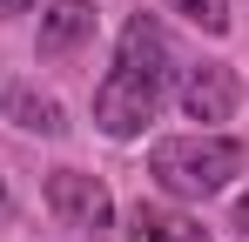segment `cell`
<instances>
[{"instance_id": "5b68a950", "label": "cell", "mask_w": 249, "mask_h": 242, "mask_svg": "<svg viewBox=\"0 0 249 242\" xmlns=\"http://www.w3.org/2000/svg\"><path fill=\"white\" fill-rule=\"evenodd\" d=\"M243 108V74L229 68V61H202V68H189L182 74V115L189 121H229Z\"/></svg>"}, {"instance_id": "3957f363", "label": "cell", "mask_w": 249, "mask_h": 242, "mask_svg": "<svg viewBox=\"0 0 249 242\" xmlns=\"http://www.w3.org/2000/svg\"><path fill=\"white\" fill-rule=\"evenodd\" d=\"M47 208H54L68 229H81V236H101V229L115 222L108 182H101V175H81V168H54V175H47Z\"/></svg>"}, {"instance_id": "52a82bcc", "label": "cell", "mask_w": 249, "mask_h": 242, "mask_svg": "<svg viewBox=\"0 0 249 242\" xmlns=\"http://www.w3.org/2000/svg\"><path fill=\"white\" fill-rule=\"evenodd\" d=\"M128 242H209V229L196 215L168 208V202H135L128 208Z\"/></svg>"}, {"instance_id": "277c9868", "label": "cell", "mask_w": 249, "mask_h": 242, "mask_svg": "<svg viewBox=\"0 0 249 242\" xmlns=\"http://www.w3.org/2000/svg\"><path fill=\"white\" fill-rule=\"evenodd\" d=\"M155 108H162V94H148L142 81L115 74V68H108V81L94 87V128L115 135V141H135V135L155 121Z\"/></svg>"}, {"instance_id": "6da1fadb", "label": "cell", "mask_w": 249, "mask_h": 242, "mask_svg": "<svg viewBox=\"0 0 249 242\" xmlns=\"http://www.w3.org/2000/svg\"><path fill=\"white\" fill-rule=\"evenodd\" d=\"M243 161H249V148L236 135H168L148 148V175L182 202H209L243 175Z\"/></svg>"}, {"instance_id": "30bf717a", "label": "cell", "mask_w": 249, "mask_h": 242, "mask_svg": "<svg viewBox=\"0 0 249 242\" xmlns=\"http://www.w3.org/2000/svg\"><path fill=\"white\" fill-rule=\"evenodd\" d=\"M236 229L249 236V195H236Z\"/></svg>"}, {"instance_id": "9c48e42d", "label": "cell", "mask_w": 249, "mask_h": 242, "mask_svg": "<svg viewBox=\"0 0 249 242\" xmlns=\"http://www.w3.org/2000/svg\"><path fill=\"white\" fill-rule=\"evenodd\" d=\"M168 14H182L189 27H202V34H229V0H162Z\"/></svg>"}, {"instance_id": "8992f818", "label": "cell", "mask_w": 249, "mask_h": 242, "mask_svg": "<svg viewBox=\"0 0 249 242\" xmlns=\"http://www.w3.org/2000/svg\"><path fill=\"white\" fill-rule=\"evenodd\" d=\"M0 115L14 121V128H27V135H61L68 128L61 101L41 94V87H27V81H0Z\"/></svg>"}, {"instance_id": "7a4b0ae2", "label": "cell", "mask_w": 249, "mask_h": 242, "mask_svg": "<svg viewBox=\"0 0 249 242\" xmlns=\"http://www.w3.org/2000/svg\"><path fill=\"white\" fill-rule=\"evenodd\" d=\"M115 74L142 81L148 94H168V81H175V54H168V27L155 14H128L122 40H115Z\"/></svg>"}, {"instance_id": "8fae6325", "label": "cell", "mask_w": 249, "mask_h": 242, "mask_svg": "<svg viewBox=\"0 0 249 242\" xmlns=\"http://www.w3.org/2000/svg\"><path fill=\"white\" fill-rule=\"evenodd\" d=\"M27 7H34V0H0V14H27Z\"/></svg>"}, {"instance_id": "7c38bea8", "label": "cell", "mask_w": 249, "mask_h": 242, "mask_svg": "<svg viewBox=\"0 0 249 242\" xmlns=\"http://www.w3.org/2000/svg\"><path fill=\"white\" fill-rule=\"evenodd\" d=\"M0 202H7V182H0Z\"/></svg>"}, {"instance_id": "ba28073f", "label": "cell", "mask_w": 249, "mask_h": 242, "mask_svg": "<svg viewBox=\"0 0 249 242\" xmlns=\"http://www.w3.org/2000/svg\"><path fill=\"white\" fill-rule=\"evenodd\" d=\"M88 34H94V0H47V14H41V54L47 61L74 54Z\"/></svg>"}]
</instances>
